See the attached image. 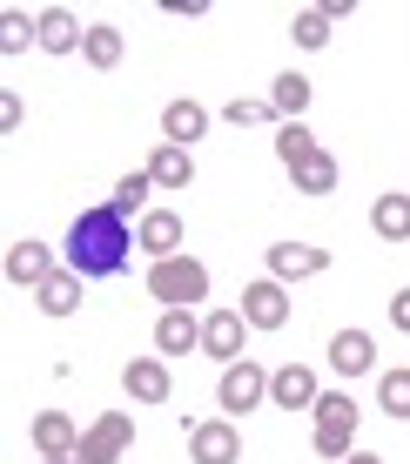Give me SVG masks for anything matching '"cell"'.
I'll list each match as a JSON object with an SVG mask.
<instances>
[{
  "label": "cell",
  "mask_w": 410,
  "mask_h": 464,
  "mask_svg": "<svg viewBox=\"0 0 410 464\" xmlns=\"http://www.w3.org/2000/svg\"><path fill=\"white\" fill-rule=\"evenodd\" d=\"M182 216L176 209H148V216H141L135 222V249H148L155 256V263H162V256H182Z\"/></svg>",
  "instance_id": "obj_12"
},
{
  "label": "cell",
  "mask_w": 410,
  "mask_h": 464,
  "mask_svg": "<svg viewBox=\"0 0 410 464\" xmlns=\"http://www.w3.org/2000/svg\"><path fill=\"white\" fill-rule=\"evenodd\" d=\"M129 249H135L129 216H115V202H101V209L74 216L68 249H61V269H74L81 283H101V276H121V269H129Z\"/></svg>",
  "instance_id": "obj_1"
},
{
  "label": "cell",
  "mask_w": 410,
  "mask_h": 464,
  "mask_svg": "<svg viewBox=\"0 0 410 464\" xmlns=\"http://www.w3.org/2000/svg\"><path fill=\"white\" fill-rule=\"evenodd\" d=\"M135 444V418L129 411H101L88 430H81V451H74V464H121Z\"/></svg>",
  "instance_id": "obj_4"
},
{
  "label": "cell",
  "mask_w": 410,
  "mask_h": 464,
  "mask_svg": "<svg viewBox=\"0 0 410 464\" xmlns=\"http://www.w3.org/2000/svg\"><path fill=\"white\" fill-rule=\"evenodd\" d=\"M377 404L404 424L410 418V371H384V377H377Z\"/></svg>",
  "instance_id": "obj_28"
},
{
  "label": "cell",
  "mask_w": 410,
  "mask_h": 464,
  "mask_svg": "<svg viewBox=\"0 0 410 464\" xmlns=\"http://www.w3.org/2000/svg\"><path fill=\"white\" fill-rule=\"evenodd\" d=\"M390 324H397V330H404V337H410V283H404V290H397V296H390Z\"/></svg>",
  "instance_id": "obj_31"
},
{
  "label": "cell",
  "mask_w": 410,
  "mask_h": 464,
  "mask_svg": "<svg viewBox=\"0 0 410 464\" xmlns=\"http://www.w3.org/2000/svg\"><path fill=\"white\" fill-rule=\"evenodd\" d=\"M276 155H282V169H303L310 155H317V135H310L303 121H282L276 128Z\"/></svg>",
  "instance_id": "obj_27"
},
{
  "label": "cell",
  "mask_w": 410,
  "mask_h": 464,
  "mask_svg": "<svg viewBox=\"0 0 410 464\" xmlns=\"http://www.w3.org/2000/svg\"><path fill=\"white\" fill-rule=\"evenodd\" d=\"M357 451V404L350 391H323L317 397V458H350Z\"/></svg>",
  "instance_id": "obj_3"
},
{
  "label": "cell",
  "mask_w": 410,
  "mask_h": 464,
  "mask_svg": "<svg viewBox=\"0 0 410 464\" xmlns=\"http://www.w3.org/2000/svg\"><path fill=\"white\" fill-rule=\"evenodd\" d=\"M34 27H41V47H47V54H81V41H88V27L74 21L68 7H47V14H34Z\"/></svg>",
  "instance_id": "obj_17"
},
{
  "label": "cell",
  "mask_w": 410,
  "mask_h": 464,
  "mask_svg": "<svg viewBox=\"0 0 410 464\" xmlns=\"http://www.w3.org/2000/svg\"><path fill=\"white\" fill-rule=\"evenodd\" d=\"M209 135V108L202 102H168L162 108V141H176V149H188V141Z\"/></svg>",
  "instance_id": "obj_19"
},
{
  "label": "cell",
  "mask_w": 410,
  "mask_h": 464,
  "mask_svg": "<svg viewBox=\"0 0 410 464\" xmlns=\"http://www.w3.org/2000/svg\"><path fill=\"white\" fill-rule=\"evenodd\" d=\"M155 350H162V357L202 350V316L195 310H162V316H155Z\"/></svg>",
  "instance_id": "obj_13"
},
{
  "label": "cell",
  "mask_w": 410,
  "mask_h": 464,
  "mask_svg": "<svg viewBox=\"0 0 410 464\" xmlns=\"http://www.w3.org/2000/svg\"><path fill=\"white\" fill-rule=\"evenodd\" d=\"M329 27H337V21H329L323 7H303V14L290 21V41L303 47V54H317V47H329Z\"/></svg>",
  "instance_id": "obj_26"
},
{
  "label": "cell",
  "mask_w": 410,
  "mask_h": 464,
  "mask_svg": "<svg viewBox=\"0 0 410 464\" xmlns=\"http://www.w3.org/2000/svg\"><path fill=\"white\" fill-rule=\"evenodd\" d=\"M323 269H329V249H317V243H276L270 249L276 283H310V276H323Z\"/></svg>",
  "instance_id": "obj_11"
},
{
  "label": "cell",
  "mask_w": 410,
  "mask_h": 464,
  "mask_svg": "<svg viewBox=\"0 0 410 464\" xmlns=\"http://www.w3.org/2000/svg\"><path fill=\"white\" fill-rule=\"evenodd\" d=\"M41 464H74V458H41Z\"/></svg>",
  "instance_id": "obj_34"
},
{
  "label": "cell",
  "mask_w": 410,
  "mask_h": 464,
  "mask_svg": "<svg viewBox=\"0 0 410 464\" xmlns=\"http://www.w3.org/2000/svg\"><path fill=\"white\" fill-rule=\"evenodd\" d=\"M34 451L41 458H74V451H81V430H74L68 411H41V418H34Z\"/></svg>",
  "instance_id": "obj_16"
},
{
  "label": "cell",
  "mask_w": 410,
  "mask_h": 464,
  "mask_svg": "<svg viewBox=\"0 0 410 464\" xmlns=\"http://www.w3.org/2000/svg\"><path fill=\"white\" fill-rule=\"evenodd\" d=\"M0 128H7V135L21 128V102H14V94H0Z\"/></svg>",
  "instance_id": "obj_32"
},
{
  "label": "cell",
  "mask_w": 410,
  "mask_h": 464,
  "mask_svg": "<svg viewBox=\"0 0 410 464\" xmlns=\"http://www.w3.org/2000/svg\"><path fill=\"white\" fill-rule=\"evenodd\" d=\"M243 324L249 330H282L290 324V283H276V276L249 283L243 290Z\"/></svg>",
  "instance_id": "obj_7"
},
{
  "label": "cell",
  "mask_w": 410,
  "mask_h": 464,
  "mask_svg": "<svg viewBox=\"0 0 410 464\" xmlns=\"http://www.w3.org/2000/svg\"><path fill=\"white\" fill-rule=\"evenodd\" d=\"M317 397H323V383L310 363H282V371H270V404L276 411H317Z\"/></svg>",
  "instance_id": "obj_9"
},
{
  "label": "cell",
  "mask_w": 410,
  "mask_h": 464,
  "mask_svg": "<svg viewBox=\"0 0 410 464\" xmlns=\"http://www.w3.org/2000/svg\"><path fill=\"white\" fill-rule=\"evenodd\" d=\"M270 115H276L270 102H243V94H235V102L223 108V121H229V128H256V121H270Z\"/></svg>",
  "instance_id": "obj_30"
},
{
  "label": "cell",
  "mask_w": 410,
  "mask_h": 464,
  "mask_svg": "<svg viewBox=\"0 0 410 464\" xmlns=\"http://www.w3.org/2000/svg\"><path fill=\"white\" fill-rule=\"evenodd\" d=\"M148 296L168 303V310L209 303V263H195V256H162V263H148Z\"/></svg>",
  "instance_id": "obj_2"
},
{
  "label": "cell",
  "mask_w": 410,
  "mask_h": 464,
  "mask_svg": "<svg viewBox=\"0 0 410 464\" xmlns=\"http://www.w3.org/2000/svg\"><path fill=\"white\" fill-rule=\"evenodd\" d=\"M188 458L195 464H243V430H235L229 418L188 424Z\"/></svg>",
  "instance_id": "obj_6"
},
{
  "label": "cell",
  "mask_w": 410,
  "mask_h": 464,
  "mask_svg": "<svg viewBox=\"0 0 410 464\" xmlns=\"http://www.w3.org/2000/svg\"><path fill=\"white\" fill-rule=\"evenodd\" d=\"M343 464H390V458H377V451H350Z\"/></svg>",
  "instance_id": "obj_33"
},
{
  "label": "cell",
  "mask_w": 410,
  "mask_h": 464,
  "mask_svg": "<svg viewBox=\"0 0 410 464\" xmlns=\"http://www.w3.org/2000/svg\"><path fill=\"white\" fill-rule=\"evenodd\" d=\"M34 303H41V316H74L81 310V276H74V269H54L34 290Z\"/></svg>",
  "instance_id": "obj_20"
},
{
  "label": "cell",
  "mask_w": 410,
  "mask_h": 464,
  "mask_svg": "<svg viewBox=\"0 0 410 464\" xmlns=\"http://www.w3.org/2000/svg\"><path fill=\"white\" fill-rule=\"evenodd\" d=\"M329 371H343V377L377 371V343H370V330H337V337H329Z\"/></svg>",
  "instance_id": "obj_14"
},
{
  "label": "cell",
  "mask_w": 410,
  "mask_h": 464,
  "mask_svg": "<svg viewBox=\"0 0 410 464\" xmlns=\"http://www.w3.org/2000/svg\"><path fill=\"white\" fill-rule=\"evenodd\" d=\"M27 41H34V47H41V27H34V21H27V14H21V7H7V14H0V54H21V47H27Z\"/></svg>",
  "instance_id": "obj_29"
},
{
  "label": "cell",
  "mask_w": 410,
  "mask_h": 464,
  "mask_svg": "<svg viewBox=\"0 0 410 464\" xmlns=\"http://www.w3.org/2000/svg\"><path fill=\"white\" fill-rule=\"evenodd\" d=\"M121 54H129V41H121V27H88V41H81V61L88 68H121Z\"/></svg>",
  "instance_id": "obj_22"
},
{
  "label": "cell",
  "mask_w": 410,
  "mask_h": 464,
  "mask_svg": "<svg viewBox=\"0 0 410 464\" xmlns=\"http://www.w3.org/2000/svg\"><path fill=\"white\" fill-rule=\"evenodd\" d=\"M310 94H317V88H310V82H303V74H296V68H290V74H276V88H270V108H276V115H282V121H303V108H310Z\"/></svg>",
  "instance_id": "obj_24"
},
{
  "label": "cell",
  "mask_w": 410,
  "mask_h": 464,
  "mask_svg": "<svg viewBox=\"0 0 410 464\" xmlns=\"http://www.w3.org/2000/svg\"><path fill=\"white\" fill-rule=\"evenodd\" d=\"M370 229H377V243H410V196H377V209H370Z\"/></svg>",
  "instance_id": "obj_21"
},
{
  "label": "cell",
  "mask_w": 410,
  "mask_h": 464,
  "mask_svg": "<svg viewBox=\"0 0 410 464\" xmlns=\"http://www.w3.org/2000/svg\"><path fill=\"white\" fill-rule=\"evenodd\" d=\"M148 196H155V175H148V169L121 175V182H115V216H129V222H141V216H148Z\"/></svg>",
  "instance_id": "obj_25"
},
{
  "label": "cell",
  "mask_w": 410,
  "mask_h": 464,
  "mask_svg": "<svg viewBox=\"0 0 410 464\" xmlns=\"http://www.w3.org/2000/svg\"><path fill=\"white\" fill-rule=\"evenodd\" d=\"M215 404H223V411H256V404H270V371H262L256 357L229 363L223 383H215Z\"/></svg>",
  "instance_id": "obj_5"
},
{
  "label": "cell",
  "mask_w": 410,
  "mask_h": 464,
  "mask_svg": "<svg viewBox=\"0 0 410 464\" xmlns=\"http://www.w3.org/2000/svg\"><path fill=\"white\" fill-rule=\"evenodd\" d=\"M148 175H155V188L182 196V188L195 182V155H188V149H176V141H155V155H148Z\"/></svg>",
  "instance_id": "obj_15"
},
{
  "label": "cell",
  "mask_w": 410,
  "mask_h": 464,
  "mask_svg": "<svg viewBox=\"0 0 410 464\" xmlns=\"http://www.w3.org/2000/svg\"><path fill=\"white\" fill-rule=\"evenodd\" d=\"M290 182H296V196H329V188H337V155L317 149L303 169H290Z\"/></svg>",
  "instance_id": "obj_23"
},
{
  "label": "cell",
  "mask_w": 410,
  "mask_h": 464,
  "mask_svg": "<svg viewBox=\"0 0 410 464\" xmlns=\"http://www.w3.org/2000/svg\"><path fill=\"white\" fill-rule=\"evenodd\" d=\"M243 337H249V324H243V310H209L202 316V350H209L215 363H243Z\"/></svg>",
  "instance_id": "obj_8"
},
{
  "label": "cell",
  "mask_w": 410,
  "mask_h": 464,
  "mask_svg": "<svg viewBox=\"0 0 410 464\" xmlns=\"http://www.w3.org/2000/svg\"><path fill=\"white\" fill-rule=\"evenodd\" d=\"M47 276H54V249H47V243H34V236L7 243V283H14V290H41Z\"/></svg>",
  "instance_id": "obj_10"
},
{
  "label": "cell",
  "mask_w": 410,
  "mask_h": 464,
  "mask_svg": "<svg viewBox=\"0 0 410 464\" xmlns=\"http://www.w3.org/2000/svg\"><path fill=\"white\" fill-rule=\"evenodd\" d=\"M121 391H129L135 404H162L168 397V363L162 357H135L129 371H121Z\"/></svg>",
  "instance_id": "obj_18"
}]
</instances>
